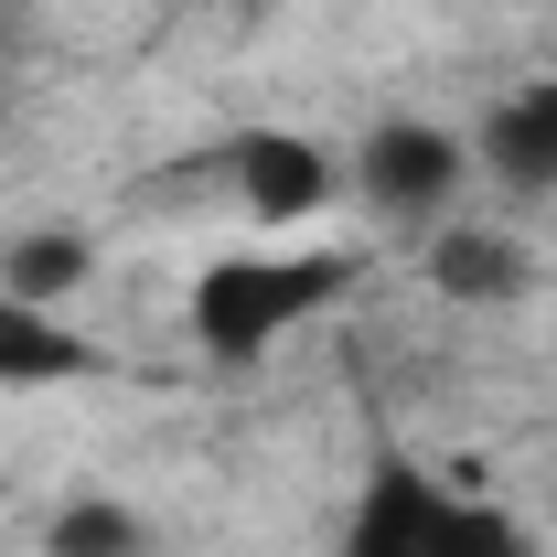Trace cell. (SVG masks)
<instances>
[{"label": "cell", "instance_id": "cell-1", "mask_svg": "<svg viewBox=\"0 0 557 557\" xmlns=\"http://www.w3.org/2000/svg\"><path fill=\"white\" fill-rule=\"evenodd\" d=\"M344 258L333 247H311V258H214L194 278V344L214 364H247V354H269L289 322H311V311H333L344 300Z\"/></svg>", "mask_w": 557, "mask_h": 557}, {"label": "cell", "instance_id": "cell-2", "mask_svg": "<svg viewBox=\"0 0 557 557\" xmlns=\"http://www.w3.org/2000/svg\"><path fill=\"white\" fill-rule=\"evenodd\" d=\"M461 172H472V150L440 129V119H375L364 150H354V194L386 214V225H450Z\"/></svg>", "mask_w": 557, "mask_h": 557}, {"label": "cell", "instance_id": "cell-3", "mask_svg": "<svg viewBox=\"0 0 557 557\" xmlns=\"http://www.w3.org/2000/svg\"><path fill=\"white\" fill-rule=\"evenodd\" d=\"M225 172H236V205L258 214V225H300V214L333 205V161L300 129H247L225 150Z\"/></svg>", "mask_w": 557, "mask_h": 557}, {"label": "cell", "instance_id": "cell-4", "mask_svg": "<svg viewBox=\"0 0 557 557\" xmlns=\"http://www.w3.org/2000/svg\"><path fill=\"white\" fill-rule=\"evenodd\" d=\"M429 289L450 300V311H504V300H525L536 289V258H525V236H504V225H440L429 236Z\"/></svg>", "mask_w": 557, "mask_h": 557}, {"label": "cell", "instance_id": "cell-5", "mask_svg": "<svg viewBox=\"0 0 557 557\" xmlns=\"http://www.w3.org/2000/svg\"><path fill=\"white\" fill-rule=\"evenodd\" d=\"M472 161H483L504 194H557V75L515 86V97H493Z\"/></svg>", "mask_w": 557, "mask_h": 557}, {"label": "cell", "instance_id": "cell-6", "mask_svg": "<svg viewBox=\"0 0 557 557\" xmlns=\"http://www.w3.org/2000/svg\"><path fill=\"white\" fill-rule=\"evenodd\" d=\"M429 472L418 461H386L375 483H364V504H354V525H344V547L333 557H429Z\"/></svg>", "mask_w": 557, "mask_h": 557}, {"label": "cell", "instance_id": "cell-7", "mask_svg": "<svg viewBox=\"0 0 557 557\" xmlns=\"http://www.w3.org/2000/svg\"><path fill=\"white\" fill-rule=\"evenodd\" d=\"M86 364H97L86 333H65L54 311H33V300L0 289V386H65V375H86Z\"/></svg>", "mask_w": 557, "mask_h": 557}, {"label": "cell", "instance_id": "cell-8", "mask_svg": "<svg viewBox=\"0 0 557 557\" xmlns=\"http://www.w3.org/2000/svg\"><path fill=\"white\" fill-rule=\"evenodd\" d=\"M86 269H97V247H86L75 225H44V236H11V247H0V289L33 300V311H54L65 289H86Z\"/></svg>", "mask_w": 557, "mask_h": 557}, {"label": "cell", "instance_id": "cell-9", "mask_svg": "<svg viewBox=\"0 0 557 557\" xmlns=\"http://www.w3.org/2000/svg\"><path fill=\"white\" fill-rule=\"evenodd\" d=\"M429 557H525V536L483 493H429Z\"/></svg>", "mask_w": 557, "mask_h": 557}, {"label": "cell", "instance_id": "cell-10", "mask_svg": "<svg viewBox=\"0 0 557 557\" xmlns=\"http://www.w3.org/2000/svg\"><path fill=\"white\" fill-rule=\"evenodd\" d=\"M44 557H150V525H139L129 504L86 493V504H65V515L44 525Z\"/></svg>", "mask_w": 557, "mask_h": 557}]
</instances>
